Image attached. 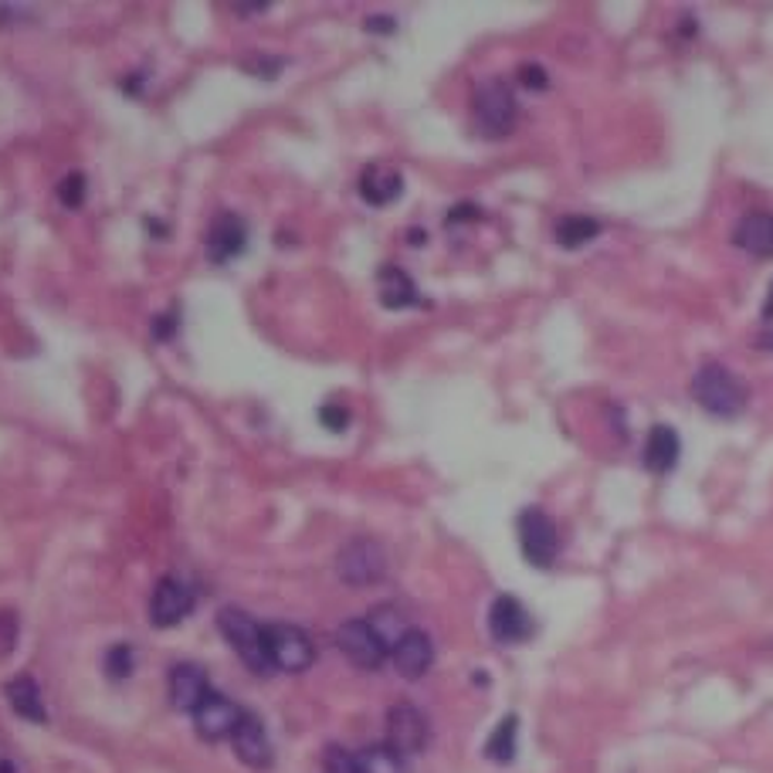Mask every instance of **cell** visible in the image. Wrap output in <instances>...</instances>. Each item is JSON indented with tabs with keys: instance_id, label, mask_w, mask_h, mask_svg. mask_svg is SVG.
<instances>
[{
	"instance_id": "6da1fadb",
	"label": "cell",
	"mask_w": 773,
	"mask_h": 773,
	"mask_svg": "<svg viewBox=\"0 0 773 773\" xmlns=\"http://www.w3.org/2000/svg\"><path fill=\"white\" fill-rule=\"evenodd\" d=\"M692 397L699 400V408L709 411L713 418H736L747 411L750 390L744 387L729 366L723 363H702L692 377Z\"/></svg>"
},
{
	"instance_id": "7a4b0ae2",
	"label": "cell",
	"mask_w": 773,
	"mask_h": 773,
	"mask_svg": "<svg viewBox=\"0 0 773 773\" xmlns=\"http://www.w3.org/2000/svg\"><path fill=\"white\" fill-rule=\"evenodd\" d=\"M472 119H475V130L485 140H503L512 133L516 119H519V102H516V92L509 82L503 78H488L479 85L475 92V102H472Z\"/></svg>"
},
{
	"instance_id": "3957f363",
	"label": "cell",
	"mask_w": 773,
	"mask_h": 773,
	"mask_svg": "<svg viewBox=\"0 0 773 773\" xmlns=\"http://www.w3.org/2000/svg\"><path fill=\"white\" fill-rule=\"evenodd\" d=\"M218 628L221 635L228 638V644L238 652V659L249 665L252 672L258 675H268L271 672V655H268V635L265 628L255 621L252 614H244L238 607H225L218 614Z\"/></svg>"
},
{
	"instance_id": "277c9868",
	"label": "cell",
	"mask_w": 773,
	"mask_h": 773,
	"mask_svg": "<svg viewBox=\"0 0 773 773\" xmlns=\"http://www.w3.org/2000/svg\"><path fill=\"white\" fill-rule=\"evenodd\" d=\"M336 573L350 587L381 583L387 573V549L374 536H353L336 556Z\"/></svg>"
},
{
	"instance_id": "5b68a950",
	"label": "cell",
	"mask_w": 773,
	"mask_h": 773,
	"mask_svg": "<svg viewBox=\"0 0 773 773\" xmlns=\"http://www.w3.org/2000/svg\"><path fill=\"white\" fill-rule=\"evenodd\" d=\"M431 744V726L411 702H397L387 713V747L400 757H418Z\"/></svg>"
},
{
	"instance_id": "8992f818",
	"label": "cell",
	"mask_w": 773,
	"mask_h": 773,
	"mask_svg": "<svg viewBox=\"0 0 773 773\" xmlns=\"http://www.w3.org/2000/svg\"><path fill=\"white\" fill-rule=\"evenodd\" d=\"M336 644H339V652H343L357 668H366V672L381 668L384 659L390 655V648L384 644V638L374 631V625H370L366 617H357V621L339 625Z\"/></svg>"
},
{
	"instance_id": "52a82bcc",
	"label": "cell",
	"mask_w": 773,
	"mask_h": 773,
	"mask_svg": "<svg viewBox=\"0 0 773 773\" xmlns=\"http://www.w3.org/2000/svg\"><path fill=\"white\" fill-rule=\"evenodd\" d=\"M268 655H271V668L278 672H305L316 662V648L313 638H309L302 628L295 625H268Z\"/></svg>"
},
{
	"instance_id": "ba28073f",
	"label": "cell",
	"mask_w": 773,
	"mask_h": 773,
	"mask_svg": "<svg viewBox=\"0 0 773 773\" xmlns=\"http://www.w3.org/2000/svg\"><path fill=\"white\" fill-rule=\"evenodd\" d=\"M519 546L522 556L533 567H549L560 549V533H556L553 519L543 509H522L519 512Z\"/></svg>"
},
{
	"instance_id": "9c48e42d",
	"label": "cell",
	"mask_w": 773,
	"mask_h": 773,
	"mask_svg": "<svg viewBox=\"0 0 773 773\" xmlns=\"http://www.w3.org/2000/svg\"><path fill=\"white\" fill-rule=\"evenodd\" d=\"M194 611V591L177 577H164L149 601V617L157 628H173Z\"/></svg>"
},
{
	"instance_id": "30bf717a",
	"label": "cell",
	"mask_w": 773,
	"mask_h": 773,
	"mask_svg": "<svg viewBox=\"0 0 773 773\" xmlns=\"http://www.w3.org/2000/svg\"><path fill=\"white\" fill-rule=\"evenodd\" d=\"M488 631L503 644H519V641H526L533 635V617H530V611L522 607V601L503 594L488 607Z\"/></svg>"
},
{
	"instance_id": "8fae6325",
	"label": "cell",
	"mask_w": 773,
	"mask_h": 773,
	"mask_svg": "<svg viewBox=\"0 0 773 773\" xmlns=\"http://www.w3.org/2000/svg\"><path fill=\"white\" fill-rule=\"evenodd\" d=\"M241 716H244V713H241V709H238L231 699L214 696V692H210V696L194 709V726H197V733H201L204 739H210V744H218V739L234 736Z\"/></svg>"
},
{
	"instance_id": "7c38bea8",
	"label": "cell",
	"mask_w": 773,
	"mask_h": 773,
	"mask_svg": "<svg viewBox=\"0 0 773 773\" xmlns=\"http://www.w3.org/2000/svg\"><path fill=\"white\" fill-rule=\"evenodd\" d=\"M244 244H249V228H244V221L231 210H221L207 228V258L225 265L244 252Z\"/></svg>"
},
{
	"instance_id": "4fadbf2b",
	"label": "cell",
	"mask_w": 773,
	"mask_h": 773,
	"mask_svg": "<svg viewBox=\"0 0 773 773\" xmlns=\"http://www.w3.org/2000/svg\"><path fill=\"white\" fill-rule=\"evenodd\" d=\"M231 744H234V753L241 763H249L255 770H265L271 766V739L262 726V720H255L252 713H244L234 736H231Z\"/></svg>"
},
{
	"instance_id": "5bb4252c",
	"label": "cell",
	"mask_w": 773,
	"mask_h": 773,
	"mask_svg": "<svg viewBox=\"0 0 773 773\" xmlns=\"http://www.w3.org/2000/svg\"><path fill=\"white\" fill-rule=\"evenodd\" d=\"M390 659H394V668L404 678H421V675H427L431 665H435V644H431V638L424 631L411 628L394 644Z\"/></svg>"
},
{
	"instance_id": "9a60e30c",
	"label": "cell",
	"mask_w": 773,
	"mask_h": 773,
	"mask_svg": "<svg viewBox=\"0 0 773 773\" xmlns=\"http://www.w3.org/2000/svg\"><path fill=\"white\" fill-rule=\"evenodd\" d=\"M678 455H683V442H678L675 427L672 424H652L644 438V448H641V461L648 472L655 475H665L678 466Z\"/></svg>"
},
{
	"instance_id": "2e32d148",
	"label": "cell",
	"mask_w": 773,
	"mask_h": 773,
	"mask_svg": "<svg viewBox=\"0 0 773 773\" xmlns=\"http://www.w3.org/2000/svg\"><path fill=\"white\" fill-rule=\"evenodd\" d=\"M167 686H170V702L177 709H183V713H194V709L210 696L207 675L197 665H191V662L173 665L170 675H167Z\"/></svg>"
},
{
	"instance_id": "e0dca14e",
	"label": "cell",
	"mask_w": 773,
	"mask_h": 773,
	"mask_svg": "<svg viewBox=\"0 0 773 773\" xmlns=\"http://www.w3.org/2000/svg\"><path fill=\"white\" fill-rule=\"evenodd\" d=\"M733 241L736 249H744L757 258H773V214L757 210L739 218V225L733 228Z\"/></svg>"
},
{
	"instance_id": "ac0fdd59",
	"label": "cell",
	"mask_w": 773,
	"mask_h": 773,
	"mask_svg": "<svg viewBox=\"0 0 773 773\" xmlns=\"http://www.w3.org/2000/svg\"><path fill=\"white\" fill-rule=\"evenodd\" d=\"M400 194H404V177L397 170L384 167V164H374L360 173V197L374 207H387L394 204Z\"/></svg>"
},
{
	"instance_id": "d6986e66",
	"label": "cell",
	"mask_w": 773,
	"mask_h": 773,
	"mask_svg": "<svg viewBox=\"0 0 773 773\" xmlns=\"http://www.w3.org/2000/svg\"><path fill=\"white\" fill-rule=\"evenodd\" d=\"M4 696H8V705L14 713L27 723H45L48 720V709L41 702V689L31 675H17L4 686Z\"/></svg>"
},
{
	"instance_id": "ffe728a7",
	"label": "cell",
	"mask_w": 773,
	"mask_h": 773,
	"mask_svg": "<svg viewBox=\"0 0 773 773\" xmlns=\"http://www.w3.org/2000/svg\"><path fill=\"white\" fill-rule=\"evenodd\" d=\"M377 292H381V302L384 309H408V305H418L421 295H418V286L411 282V275L397 265H384L381 275H377Z\"/></svg>"
},
{
	"instance_id": "44dd1931",
	"label": "cell",
	"mask_w": 773,
	"mask_h": 773,
	"mask_svg": "<svg viewBox=\"0 0 773 773\" xmlns=\"http://www.w3.org/2000/svg\"><path fill=\"white\" fill-rule=\"evenodd\" d=\"M556 244L560 249H583V244H591L597 234H601V225L594 218H587V214H564L560 221H556Z\"/></svg>"
},
{
	"instance_id": "7402d4cb",
	"label": "cell",
	"mask_w": 773,
	"mask_h": 773,
	"mask_svg": "<svg viewBox=\"0 0 773 773\" xmlns=\"http://www.w3.org/2000/svg\"><path fill=\"white\" fill-rule=\"evenodd\" d=\"M516 733H519V720L506 716L496 729H492L488 744H485V757L496 763H509L516 757Z\"/></svg>"
},
{
	"instance_id": "603a6c76",
	"label": "cell",
	"mask_w": 773,
	"mask_h": 773,
	"mask_svg": "<svg viewBox=\"0 0 773 773\" xmlns=\"http://www.w3.org/2000/svg\"><path fill=\"white\" fill-rule=\"evenodd\" d=\"M357 760H360V773H408L404 757L394 753L387 744L366 747L363 753H357Z\"/></svg>"
},
{
	"instance_id": "cb8c5ba5",
	"label": "cell",
	"mask_w": 773,
	"mask_h": 773,
	"mask_svg": "<svg viewBox=\"0 0 773 773\" xmlns=\"http://www.w3.org/2000/svg\"><path fill=\"white\" fill-rule=\"evenodd\" d=\"M366 621L374 625V631L384 638V644L390 648V652H394V644H397L400 638H404V635L411 631V628H408V621H404V617H400L394 607H381V611H374V614L366 617Z\"/></svg>"
},
{
	"instance_id": "d4e9b609",
	"label": "cell",
	"mask_w": 773,
	"mask_h": 773,
	"mask_svg": "<svg viewBox=\"0 0 773 773\" xmlns=\"http://www.w3.org/2000/svg\"><path fill=\"white\" fill-rule=\"evenodd\" d=\"M323 770L326 773H360V760H357V753H350L343 747H329L323 757Z\"/></svg>"
},
{
	"instance_id": "484cf974",
	"label": "cell",
	"mask_w": 773,
	"mask_h": 773,
	"mask_svg": "<svg viewBox=\"0 0 773 773\" xmlns=\"http://www.w3.org/2000/svg\"><path fill=\"white\" fill-rule=\"evenodd\" d=\"M58 201L65 204V207H82V201H85V177L82 173H69L65 180L58 183Z\"/></svg>"
},
{
	"instance_id": "4316f807",
	"label": "cell",
	"mask_w": 773,
	"mask_h": 773,
	"mask_svg": "<svg viewBox=\"0 0 773 773\" xmlns=\"http://www.w3.org/2000/svg\"><path fill=\"white\" fill-rule=\"evenodd\" d=\"M106 672L112 678H126L133 672V648L130 644H116L109 648V655H106Z\"/></svg>"
},
{
	"instance_id": "83f0119b",
	"label": "cell",
	"mask_w": 773,
	"mask_h": 773,
	"mask_svg": "<svg viewBox=\"0 0 773 773\" xmlns=\"http://www.w3.org/2000/svg\"><path fill=\"white\" fill-rule=\"evenodd\" d=\"M17 648V614L0 611V659L11 655Z\"/></svg>"
},
{
	"instance_id": "f1b7e54d",
	"label": "cell",
	"mask_w": 773,
	"mask_h": 773,
	"mask_svg": "<svg viewBox=\"0 0 773 773\" xmlns=\"http://www.w3.org/2000/svg\"><path fill=\"white\" fill-rule=\"evenodd\" d=\"M319 421H323V427H329V431H347L350 411L339 408V404H323V408H319Z\"/></svg>"
},
{
	"instance_id": "f546056e",
	"label": "cell",
	"mask_w": 773,
	"mask_h": 773,
	"mask_svg": "<svg viewBox=\"0 0 773 773\" xmlns=\"http://www.w3.org/2000/svg\"><path fill=\"white\" fill-rule=\"evenodd\" d=\"M519 82L530 85V88H546L549 85V78H546V72L540 65H522L519 69Z\"/></svg>"
},
{
	"instance_id": "4dcf8cb0",
	"label": "cell",
	"mask_w": 773,
	"mask_h": 773,
	"mask_svg": "<svg viewBox=\"0 0 773 773\" xmlns=\"http://www.w3.org/2000/svg\"><path fill=\"white\" fill-rule=\"evenodd\" d=\"M363 27H366V31H377V35H394L397 21H394V17H366Z\"/></svg>"
},
{
	"instance_id": "1f68e13d",
	"label": "cell",
	"mask_w": 773,
	"mask_h": 773,
	"mask_svg": "<svg viewBox=\"0 0 773 773\" xmlns=\"http://www.w3.org/2000/svg\"><path fill=\"white\" fill-rule=\"evenodd\" d=\"M763 319L773 323V286H770V295H766V302H763Z\"/></svg>"
},
{
	"instance_id": "d6a6232c",
	"label": "cell",
	"mask_w": 773,
	"mask_h": 773,
	"mask_svg": "<svg viewBox=\"0 0 773 773\" xmlns=\"http://www.w3.org/2000/svg\"><path fill=\"white\" fill-rule=\"evenodd\" d=\"M0 773H17V766L11 760H0Z\"/></svg>"
},
{
	"instance_id": "836d02e7",
	"label": "cell",
	"mask_w": 773,
	"mask_h": 773,
	"mask_svg": "<svg viewBox=\"0 0 773 773\" xmlns=\"http://www.w3.org/2000/svg\"><path fill=\"white\" fill-rule=\"evenodd\" d=\"M766 326H773V323H766ZM766 343H770V347H773V333H770V336H766Z\"/></svg>"
}]
</instances>
